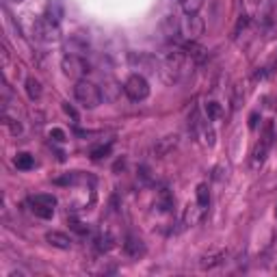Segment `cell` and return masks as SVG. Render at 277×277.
Returning a JSON list of instances; mask_svg holds the SVG:
<instances>
[{"instance_id":"6da1fadb","label":"cell","mask_w":277,"mask_h":277,"mask_svg":"<svg viewBox=\"0 0 277 277\" xmlns=\"http://www.w3.org/2000/svg\"><path fill=\"white\" fill-rule=\"evenodd\" d=\"M193 65H195V61L189 59L184 50L169 52L165 59H162V63H160L158 74L162 76V80H165L167 85H176V83H180V80H184L186 76L191 74Z\"/></svg>"},{"instance_id":"7a4b0ae2","label":"cell","mask_w":277,"mask_h":277,"mask_svg":"<svg viewBox=\"0 0 277 277\" xmlns=\"http://www.w3.org/2000/svg\"><path fill=\"white\" fill-rule=\"evenodd\" d=\"M74 97L78 100V104H83L85 109H95V107H100L102 100H104V95H102V89L97 87L95 83H91V80H76V85H74Z\"/></svg>"},{"instance_id":"3957f363","label":"cell","mask_w":277,"mask_h":277,"mask_svg":"<svg viewBox=\"0 0 277 277\" xmlns=\"http://www.w3.org/2000/svg\"><path fill=\"white\" fill-rule=\"evenodd\" d=\"M273 138H275L273 121H266L264 128H262V134H260V141L256 143L254 152H251V169H260L264 165L268 152H271V148H273Z\"/></svg>"},{"instance_id":"277c9868","label":"cell","mask_w":277,"mask_h":277,"mask_svg":"<svg viewBox=\"0 0 277 277\" xmlns=\"http://www.w3.org/2000/svg\"><path fill=\"white\" fill-rule=\"evenodd\" d=\"M61 70H63V74L67 78H72V80H83L87 76V72H89V63L83 59V56L67 52L61 59Z\"/></svg>"},{"instance_id":"5b68a950","label":"cell","mask_w":277,"mask_h":277,"mask_svg":"<svg viewBox=\"0 0 277 277\" xmlns=\"http://www.w3.org/2000/svg\"><path fill=\"white\" fill-rule=\"evenodd\" d=\"M30 213L39 217V219H52L54 217V208H56V197L50 193H39L30 197Z\"/></svg>"},{"instance_id":"8992f818","label":"cell","mask_w":277,"mask_h":277,"mask_svg":"<svg viewBox=\"0 0 277 277\" xmlns=\"http://www.w3.org/2000/svg\"><path fill=\"white\" fill-rule=\"evenodd\" d=\"M32 37L42 44H52V42H59L61 32H59V24L50 22L48 18H39L32 22Z\"/></svg>"},{"instance_id":"52a82bcc","label":"cell","mask_w":277,"mask_h":277,"mask_svg":"<svg viewBox=\"0 0 277 277\" xmlns=\"http://www.w3.org/2000/svg\"><path fill=\"white\" fill-rule=\"evenodd\" d=\"M124 93H126L132 102L148 100V95H150V83H148V78H145L143 74H132V76L126 80Z\"/></svg>"},{"instance_id":"ba28073f","label":"cell","mask_w":277,"mask_h":277,"mask_svg":"<svg viewBox=\"0 0 277 277\" xmlns=\"http://www.w3.org/2000/svg\"><path fill=\"white\" fill-rule=\"evenodd\" d=\"M178 143H180V136L178 134H165L162 138H158V141L154 143V154H156L158 158H165L167 154H171L178 148Z\"/></svg>"},{"instance_id":"9c48e42d","label":"cell","mask_w":277,"mask_h":277,"mask_svg":"<svg viewBox=\"0 0 277 277\" xmlns=\"http://www.w3.org/2000/svg\"><path fill=\"white\" fill-rule=\"evenodd\" d=\"M203 213H206V208H201L197 201L189 203V206L184 208V215H182V225H184V227H195V225L201 221Z\"/></svg>"},{"instance_id":"30bf717a","label":"cell","mask_w":277,"mask_h":277,"mask_svg":"<svg viewBox=\"0 0 277 277\" xmlns=\"http://www.w3.org/2000/svg\"><path fill=\"white\" fill-rule=\"evenodd\" d=\"M124 254H126L128 258H132V260L141 258V256L145 254V245H143V240L138 238V236L128 234L126 238H124Z\"/></svg>"},{"instance_id":"8fae6325","label":"cell","mask_w":277,"mask_h":277,"mask_svg":"<svg viewBox=\"0 0 277 277\" xmlns=\"http://www.w3.org/2000/svg\"><path fill=\"white\" fill-rule=\"evenodd\" d=\"M46 243L48 245H52L56 249H72V238L65 232H59V230H50L46 232Z\"/></svg>"},{"instance_id":"7c38bea8","label":"cell","mask_w":277,"mask_h":277,"mask_svg":"<svg viewBox=\"0 0 277 277\" xmlns=\"http://www.w3.org/2000/svg\"><path fill=\"white\" fill-rule=\"evenodd\" d=\"M203 28H206V24H203V20L199 15H189V20L184 24V32L191 42H195L199 35H203Z\"/></svg>"},{"instance_id":"4fadbf2b","label":"cell","mask_w":277,"mask_h":277,"mask_svg":"<svg viewBox=\"0 0 277 277\" xmlns=\"http://www.w3.org/2000/svg\"><path fill=\"white\" fill-rule=\"evenodd\" d=\"M130 61L132 63H136L138 65V70H143V72H148V74H156V72L160 70V65H158V61L154 59V56H150V54H132L130 56Z\"/></svg>"},{"instance_id":"5bb4252c","label":"cell","mask_w":277,"mask_h":277,"mask_svg":"<svg viewBox=\"0 0 277 277\" xmlns=\"http://www.w3.org/2000/svg\"><path fill=\"white\" fill-rule=\"evenodd\" d=\"M182 50H184V52H186V56H189V59H193L195 63H201L203 59H206V54H208L206 48L199 46L197 42H186Z\"/></svg>"},{"instance_id":"9a60e30c","label":"cell","mask_w":277,"mask_h":277,"mask_svg":"<svg viewBox=\"0 0 277 277\" xmlns=\"http://www.w3.org/2000/svg\"><path fill=\"white\" fill-rule=\"evenodd\" d=\"M227 258V251H217V254H210V256H203L199 260V266L201 268H215L219 264H223Z\"/></svg>"},{"instance_id":"2e32d148","label":"cell","mask_w":277,"mask_h":277,"mask_svg":"<svg viewBox=\"0 0 277 277\" xmlns=\"http://www.w3.org/2000/svg\"><path fill=\"white\" fill-rule=\"evenodd\" d=\"M156 208L160 213H169L171 208H174V197H171V193L167 189H160L158 195H156Z\"/></svg>"},{"instance_id":"e0dca14e","label":"cell","mask_w":277,"mask_h":277,"mask_svg":"<svg viewBox=\"0 0 277 277\" xmlns=\"http://www.w3.org/2000/svg\"><path fill=\"white\" fill-rule=\"evenodd\" d=\"M46 18L50 20V22H54V24L61 22V18H63V5L59 3V0H52V3H48Z\"/></svg>"},{"instance_id":"ac0fdd59","label":"cell","mask_w":277,"mask_h":277,"mask_svg":"<svg viewBox=\"0 0 277 277\" xmlns=\"http://www.w3.org/2000/svg\"><path fill=\"white\" fill-rule=\"evenodd\" d=\"M15 167H18L20 171H30L32 167H35V158H32V154L20 152L18 156H15Z\"/></svg>"},{"instance_id":"d6986e66","label":"cell","mask_w":277,"mask_h":277,"mask_svg":"<svg viewBox=\"0 0 277 277\" xmlns=\"http://www.w3.org/2000/svg\"><path fill=\"white\" fill-rule=\"evenodd\" d=\"M206 117H208V121H219L223 117V109H221V104L219 102H215V100H210V102H206Z\"/></svg>"},{"instance_id":"ffe728a7","label":"cell","mask_w":277,"mask_h":277,"mask_svg":"<svg viewBox=\"0 0 277 277\" xmlns=\"http://www.w3.org/2000/svg\"><path fill=\"white\" fill-rule=\"evenodd\" d=\"M26 93L30 100H39V97H42V83H39L35 76L26 78Z\"/></svg>"},{"instance_id":"44dd1931","label":"cell","mask_w":277,"mask_h":277,"mask_svg":"<svg viewBox=\"0 0 277 277\" xmlns=\"http://www.w3.org/2000/svg\"><path fill=\"white\" fill-rule=\"evenodd\" d=\"M180 7L186 15H197L203 7V0H180Z\"/></svg>"},{"instance_id":"7402d4cb","label":"cell","mask_w":277,"mask_h":277,"mask_svg":"<svg viewBox=\"0 0 277 277\" xmlns=\"http://www.w3.org/2000/svg\"><path fill=\"white\" fill-rule=\"evenodd\" d=\"M195 195H197V203H199L201 208H208L210 206V189H208L206 182L197 184V191H195Z\"/></svg>"},{"instance_id":"603a6c76","label":"cell","mask_w":277,"mask_h":277,"mask_svg":"<svg viewBox=\"0 0 277 277\" xmlns=\"http://www.w3.org/2000/svg\"><path fill=\"white\" fill-rule=\"evenodd\" d=\"M95 247H97V251H111L113 247H115V238L107 232V234H100L95 238Z\"/></svg>"},{"instance_id":"cb8c5ba5","label":"cell","mask_w":277,"mask_h":277,"mask_svg":"<svg viewBox=\"0 0 277 277\" xmlns=\"http://www.w3.org/2000/svg\"><path fill=\"white\" fill-rule=\"evenodd\" d=\"M247 24H249V18H247V15H245V13L238 15V20H236V26H234V30H232V39L238 37L240 32L247 28Z\"/></svg>"},{"instance_id":"d4e9b609","label":"cell","mask_w":277,"mask_h":277,"mask_svg":"<svg viewBox=\"0 0 277 277\" xmlns=\"http://www.w3.org/2000/svg\"><path fill=\"white\" fill-rule=\"evenodd\" d=\"M109 154H111V143L97 145V148L91 150V158H93V160H100V158H104V156H109Z\"/></svg>"},{"instance_id":"484cf974","label":"cell","mask_w":277,"mask_h":277,"mask_svg":"<svg viewBox=\"0 0 277 277\" xmlns=\"http://www.w3.org/2000/svg\"><path fill=\"white\" fill-rule=\"evenodd\" d=\"M5 126L11 130V134H20V132H22V126H20V124H18V121H15V119L7 117V115H5Z\"/></svg>"},{"instance_id":"4316f807","label":"cell","mask_w":277,"mask_h":277,"mask_svg":"<svg viewBox=\"0 0 277 277\" xmlns=\"http://www.w3.org/2000/svg\"><path fill=\"white\" fill-rule=\"evenodd\" d=\"M50 138H54L56 143H63L67 136H65V132H63L61 128H52V130H50Z\"/></svg>"},{"instance_id":"83f0119b","label":"cell","mask_w":277,"mask_h":277,"mask_svg":"<svg viewBox=\"0 0 277 277\" xmlns=\"http://www.w3.org/2000/svg\"><path fill=\"white\" fill-rule=\"evenodd\" d=\"M70 225H72V230H76L78 234H87V232H89V227H87V225H83L80 221H72Z\"/></svg>"},{"instance_id":"f1b7e54d","label":"cell","mask_w":277,"mask_h":277,"mask_svg":"<svg viewBox=\"0 0 277 277\" xmlns=\"http://www.w3.org/2000/svg\"><path fill=\"white\" fill-rule=\"evenodd\" d=\"M63 111H65V115H70L72 119H78V113H76V109H74V107H70L67 102L63 104Z\"/></svg>"},{"instance_id":"f546056e","label":"cell","mask_w":277,"mask_h":277,"mask_svg":"<svg viewBox=\"0 0 277 277\" xmlns=\"http://www.w3.org/2000/svg\"><path fill=\"white\" fill-rule=\"evenodd\" d=\"M256 126H258V113H254V115H251V117H249V128H251V130H254Z\"/></svg>"},{"instance_id":"4dcf8cb0","label":"cell","mask_w":277,"mask_h":277,"mask_svg":"<svg viewBox=\"0 0 277 277\" xmlns=\"http://www.w3.org/2000/svg\"><path fill=\"white\" fill-rule=\"evenodd\" d=\"M11 3H18L20 5V3H24V0H11Z\"/></svg>"},{"instance_id":"1f68e13d","label":"cell","mask_w":277,"mask_h":277,"mask_svg":"<svg viewBox=\"0 0 277 277\" xmlns=\"http://www.w3.org/2000/svg\"><path fill=\"white\" fill-rule=\"evenodd\" d=\"M275 215H277V210H275Z\"/></svg>"},{"instance_id":"d6a6232c","label":"cell","mask_w":277,"mask_h":277,"mask_svg":"<svg viewBox=\"0 0 277 277\" xmlns=\"http://www.w3.org/2000/svg\"><path fill=\"white\" fill-rule=\"evenodd\" d=\"M256 3H258V0H256Z\"/></svg>"}]
</instances>
